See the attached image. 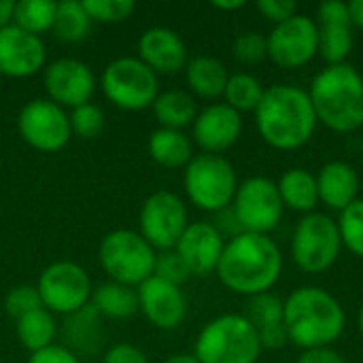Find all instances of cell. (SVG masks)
<instances>
[{"label": "cell", "mask_w": 363, "mask_h": 363, "mask_svg": "<svg viewBox=\"0 0 363 363\" xmlns=\"http://www.w3.org/2000/svg\"><path fill=\"white\" fill-rule=\"evenodd\" d=\"M215 272L225 289L253 298L268 294L279 283L283 274V253L270 236L242 232L225 240Z\"/></svg>", "instance_id": "6da1fadb"}, {"label": "cell", "mask_w": 363, "mask_h": 363, "mask_svg": "<svg viewBox=\"0 0 363 363\" xmlns=\"http://www.w3.org/2000/svg\"><path fill=\"white\" fill-rule=\"evenodd\" d=\"M317 123L308 91L287 83L266 87L255 108V128L262 140L279 151L302 149L315 136Z\"/></svg>", "instance_id": "7a4b0ae2"}, {"label": "cell", "mask_w": 363, "mask_h": 363, "mask_svg": "<svg viewBox=\"0 0 363 363\" xmlns=\"http://www.w3.org/2000/svg\"><path fill=\"white\" fill-rule=\"evenodd\" d=\"M287 338L302 351L332 347L345 332L342 304L321 287H300L283 300Z\"/></svg>", "instance_id": "3957f363"}, {"label": "cell", "mask_w": 363, "mask_h": 363, "mask_svg": "<svg viewBox=\"0 0 363 363\" xmlns=\"http://www.w3.org/2000/svg\"><path fill=\"white\" fill-rule=\"evenodd\" d=\"M317 121L338 134L363 128V74L347 64L325 66L308 87Z\"/></svg>", "instance_id": "277c9868"}, {"label": "cell", "mask_w": 363, "mask_h": 363, "mask_svg": "<svg viewBox=\"0 0 363 363\" xmlns=\"http://www.w3.org/2000/svg\"><path fill=\"white\" fill-rule=\"evenodd\" d=\"M262 353L259 336L245 315H219L208 321L194 345L200 363H255Z\"/></svg>", "instance_id": "5b68a950"}, {"label": "cell", "mask_w": 363, "mask_h": 363, "mask_svg": "<svg viewBox=\"0 0 363 363\" xmlns=\"http://www.w3.org/2000/svg\"><path fill=\"white\" fill-rule=\"evenodd\" d=\"M183 187L187 200L196 208L219 213L232 204L238 189V177L228 157L198 153L183 168Z\"/></svg>", "instance_id": "8992f818"}, {"label": "cell", "mask_w": 363, "mask_h": 363, "mask_svg": "<svg viewBox=\"0 0 363 363\" xmlns=\"http://www.w3.org/2000/svg\"><path fill=\"white\" fill-rule=\"evenodd\" d=\"M157 251L136 230H113L98 247V262L115 283L138 287L153 277Z\"/></svg>", "instance_id": "52a82bcc"}, {"label": "cell", "mask_w": 363, "mask_h": 363, "mask_svg": "<svg viewBox=\"0 0 363 363\" xmlns=\"http://www.w3.org/2000/svg\"><path fill=\"white\" fill-rule=\"evenodd\" d=\"M104 98L121 111H145L151 108L157 94V74L145 66L136 55H121L111 60L100 77Z\"/></svg>", "instance_id": "ba28073f"}, {"label": "cell", "mask_w": 363, "mask_h": 363, "mask_svg": "<svg viewBox=\"0 0 363 363\" xmlns=\"http://www.w3.org/2000/svg\"><path fill=\"white\" fill-rule=\"evenodd\" d=\"M340 251L342 238L336 219L315 211L298 221L291 238V257L302 272H328L338 262Z\"/></svg>", "instance_id": "9c48e42d"}, {"label": "cell", "mask_w": 363, "mask_h": 363, "mask_svg": "<svg viewBox=\"0 0 363 363\" xmlns=\"http://www.w3.org/2000/svg\"><path fill=\"white\" fill-rule=\"evenodd\" d=\"M43 308L53 315H72L89 304L91 300V279L83 266L77 262L60 259L49 264L36 283Z\"/></svg>", "instance_id": "30bf717a"}, {"label": "cell", "mask_w": 363, "mask_h": 363, "mask_svg": "<svg viewBox=\"0 0 363 363\" xmlns=\"http://www.w3.org/2000/svg\"><path fill=\"white\" fill-rule=\"evenodd\" d=\"M230 206L242 232L264 236H270V232L277 230L285 213L279 187L268 177H249L238 183L236 196Z\"/></svg>", "instance_id": "8fae6325"}, {"label": "cell", "mask_w": 363, "mask_h": 363, "mask_svg": "<svg viewBox=\"0 0 363 363\" xmlns=\"http://www.w3.org/2000/svg\"><path fill=\"white\" fill-rule=\"evenodd\" d=\"M189 225L185 200L174 191H153L140 206L138 234L160 253L172 251Z\"/></svg>", "instance_id": "7c38bea8"}, {"label": "cell", "mask_w": 363, "mask_h": 363, "mask_svg": "<svg viewBox=\"0 0 363 363\" xmlns=\"http://www.w3.org/2000/svg\"><path fill=\"white\" fill-rule=\"evenodd\" d=\"M17 132L28 147L40 153H55L72 138L68 111L49 98H34L21 106Z\"/></svg>", "instance_id": "4fadbf2b"}, {"label": "cell", "mask_w": 363, "mask_h": 363, "mask_svg": "<svg viewBox=\"0 0 363 363\" xmlns=\"http://www.w3.org/2000/svg\"><path fill=\"white\" fill-rule=\"evenodd\" d=\"M268 38V57L287 70L304 68L319 53V28L308 15L296 13L272 28Z\"/></svg>", "instance_id": "5bb4252c"}, {"label": "cell", "mask_w": 363, "mask_h": 363, "mask_svg": "<svg viewBox=\"0 0 363 363\" xmlns=\"http://www.w3.org/2000/svg\"><path fill=\"white\" fill-rule=\"evenodd\" d=\"M43 85L47 98L62 108H77L91 102L96 91V74L89 64L77 57H57L43 70Z\"/></svg>", "instance_id": "9a60e30c"}, {"label": "cell", "mask_w": 363, "mask_h": 363, "mask_svg": "<svg viewBox=\"0 0 363 363\" xmlns=\"http://www.w3.org/2000/svg\"><path fill=\"white\" fill-rule=\"evenodd\" d=\"M242 134V115L225 102H213L198 111L191 123V140L202 153L221 155L232 149Z\"/></svg>", "instance_id": "2e32d148"}, {"label": "cell", "mask_w": 363, "mask_h": 363, "mask_svg": "<svg viewBox=\"0 0 363 363\" xmlns=\"http://www.w3.org/2000/svg\"><path fill=\"white\" fill-rule=\"evenodd\" d=\"M138 313L157 330H177L187 317V298L179 285L162 281L157 277L147 279L136 287Z\"/></svg>", "instance_id": "e0dca14e"}, {"label": "cell", "mask_w": 363, "mask_h": 363, "mask_svg": "<svg viewBox=\"0 0 363 363\" xmlns=\"http://www.w3.org/2000/svg\"><path fill=\"white\" fill-rule=\"evenodd\" d=\"M47 66V47L40 36H34L17 26L0 30V74L9 79H28Z\"/></svg>", "instance_id": "ac0fdd59"}, {"label": "cell", "mask_w": 363, "mask_h": 363, "mask_svg": "<svg viewBox=\"0 0 363 363\" xmlns=\"http://www.w3.org/2000/svg\"><path fill=\"white\" fill-rule=\"evenodd\" d=\"M319 28V55L328 66L347 64L353 51V26L349 6L342 0H325L317 9Z\"/></svg>", "instance_id": "d6986e66"}, {"label": "cell", "mask_w": 363, "mask_h": 363, "mask_svg": "<svg viewBox=\"0 0 363 363\" xmlns=\"http://www.w3.org/2000/svg\"><path fill=\"white\" fill-rule=\"evenodd\" d=\"M223 247L225 238L213 225V221H194L179 238L174 251L187 266L189 274L206 277L217 270Z\"/></svg>", "instance_id": "ffe728a7"}, {"label": "cell", "mask_w": 363, "mask_h": 363, "mask_svg": "<svg viewBox=\"0 0 363 363\" xmlns=\"http://www.w3.org/2000/svg\"><path fill=\"white\" fill-rule=\"evenodd\" d=\"M136 57L155 74H177L189 62L183 36L166 26H153L140 34Z\"/></svg>", "instance_id": "44dd1931"}, {"label": "cell", "mask_w": 363, "mask_h": 363, "mask_svg": "<svg viewBox=\"0 0 363 363\" xmlns=\"http://www.w3.org/2000/svg\"><path fill=\"white\" fill-rule=\"evenodd\" d=\"M60 336L64 340V347L72 351L79 359L100 355L106 342L104 319L91 304H87L81 311L64 317Z\"/></svg>", "instance_id": "7402d4cb"}, {"label": "cell", "mask_w": 363, "mask_h": 363, "mask_svg": "<svg viewBox=\"0 0 363 363\" xmlns=\"http://www.w3.org/2000/svg\"><path fill=\"white\" fill-rule=\"evenodd\" d=\"M319 202L332 211L342 213L355 200H359V177L357 170L342 160H334L321 166L317 172Z\"/></svg>", "instance_id": "603a6c76"}, {"label": "cell", "mask_w": 363, "mask_h": 363, "mask_svg": "<svg viewBox=\"0 0 363 363\" xmlns=\"http://www.w3.org/2000/svg\"><path fill=\"white\" fill-rule=\"evenodd\" d=\"M245 317L255 328L262 349L277 351L289 342L287 330L283 323V300L277 298L274 294L268 291V294L249 298Z\"/></svg>", "instance_id": "cb8c5ba5"}, {"label": "cell", "mask_w": 363, "mask_h": 363, "mask_svg": "<svg viewBox=\"0 0 363 363\" xmlns=\"http://www.w3.org/2000/svg\"><path fill=\"white\" fill-rule=\"evenodd\" d=\"M230 72L225 64L213 55H196L189 57L185 66V81L189 94L202 100H217L223 96Z\"/></svg>", "instance_id": "d4e9b609"}, {"label": "cell", "mask_w": 363, "mask_h": 363, "mask_svg": "<svg viewBox=\"0 0 363 363\" xmlns=\"http://www.w3.org/2000/svg\"><path fill=\"white\" fill-rule=\"evenodd\" d=\"M147 151L157 166L179 170L194 160V140L183 130L157 128L149 134Z\"/></svg>", "instance_id": "484cf974"}, {"label": "cell", "mask_w": 363, "mask_h": 363, "mask_svg": "<svg viewBox=\"0 0 363 363\" xmlns=\"http://www.w3.org/2000/svg\"><path fill=\"white\" fill-rule=\"evenodd\" d=\"M283 206L296 213H315L319 204L317 177L306 168H289L277 183Z\"/></svg>", "instance_id": "4316f807"}, {"label": "cell", "mask_w": 363, "mask_h": 363, "mask_svg": "<svg viewBox=\"0 0 363 363\" xmlns=\"http://www.w3.org/2000/svg\"><path fill=\"white\" fill-rule=\"evenodd\" d=\"M89 304L102 315V319L123 321L138 313V294L136 287L106 281L94 287Z\"/></svg>", "instance_id": "83f0119b"}, {"label": "cell", "mask_w": 363, "mask_h": 363, "mask_svg": "<svg viewBox=\"0 0 363 363\" xmlns=\"http://www.w3.org/2000/svg\"><path fill=\"white\" fill-rule=\"evenodd\" d=\"M151 111L160 128L185 132V128L191 125L198 115V104L196 98L185 89H166L157 94Z\"/></svg>", "instance_id": "f1b7e54d"}, {"label": "cell", "mask_w": 363, "mask_h": 363, "mask_svg": "<svg viewBox=\"0 0 363 363\" xmlns=\"http://www.w3.org/2000/svg\"><path fill=\"white\" fill-rule=\"evenodd\" d=\"M15 334H17L19 345L32 355L55 345L60 325L53 313H49L47 308H36L15 321Z\"/></svg>", "instance_id": "f546056e"}, {"label": "cell", "mask_w": 363, "mask_h": 363, "mask_svg": "<svg viewBox=\"0 0 363 363\" xmlns=\"http://www.w3.org/2000/svg\"><path fill=\"white\" fill-rule=\"evenodd\" d=\"M91 19L81 0H62L55 6V21L51 32L62 43H81L89 36Z\"/></svg>", "instance_id": "4dcf8cb0"}, {"label": "cell", "mask_w": 363, "mask_h": 363, "mask_svg": "<svg viewBox=\"0 0 363 363\" xmlns=\"http://www.w3.org/2000/svg\"><path fill=\"white\" fill-rule=\"evenodd\" d=\"M266 87L262 85V81L249 72H236L230 74L225 91H223V100L228 106H232L234 111L242 113H255V108L259 106L262 98H264Z\"/></svg>", "instance_id": "1f68e13d"}, {"label": "cell", "mask_w": 363, "mask_h": 363, "mask_svg": "<svg viewBox=\"0 0 363 363\" xmlns=\"http://www.w3.org/2000/svg\"><path fill=\"white\" fill-rule=\"evenodd\" d=\"M55 6L53 0H19L15 2L13 11V26L34 34L43 36L45 32H51L55 21Z\"/></svg>", "instance_id": "d6a6232c"}, {"label": "cell", "mask_w": 363, "mask_h": 363, "mask_svg": "<svg viewBox=\"0 0 363 363\" xmlns=\"http://www.w3.org/2000/svg\"><path fill=\"white\" fill-rule=\"evenodd\" d=\"M338 230L342 247H347L355 257L363 259V198L355 200L349 208L340 213Z\"/></svg>", "instance_id": "836d02e7"}, {"label": "cell", "mask_w": 363, "mask_h": 363, "mask_svg": "<svg viewBox=\"0 0 363 363\" xmlns=\"http://www.w3.org/2000/svg\"><path fill=\"white\" fill-rule=\"evenodd\" d=\"M68 119H70L72 136H79L85 140L100 136V132L104 130V113L94 102H85V104L72 108L68 113Z\"/></svg>", "instance_id": "e575fe53"}, {"label": "cell", "mask_w": 363, "mask_h": 363, "mask_svg": "<svg viewBox=\"0 0 363 363\" xmlns=\"http://www.w3.org/2000/svg\"><path fill=\"white\" fill-rule=\"evenodd\" d=\"M91 23H119L128 19L136 4L132 0H81Z\"/></svg>", "instance_id": "d590c367"}, {"label": "cell", "mask_w": 363, "mask_h": 363, "mask_svg": "<svg viewBox=\"0 0 363 363\" xmlns=\"http://www.w3.org/2000/svg\"><path fill=\"white\" fill-rule=\"evenodd\" d=\"M36 308H43L36 285H15L4 296V311L15 321L21 319L23 315L36 311Z\"/></svg>", "instance_id": "8d00e7d4"}, {"label": "cell", "mask_w": 363, "mask_h": 363, "mask_svg": "<svg viewBox=\"0 0 363 363\" xmlns=\"http://www.w3.org/2000/svg\"><path fill=\"white\" fill-rule=\"evenodd\" d=\"M232 51L240 64H259L268 57V38L259 32H242L236 36Z\"/></svg>", "instance_id": "74e56055"}, {"label": "cell", "mask_w": 363, "mask_h": 363, "mask_svg": "<svg viewBox=\"0 0 363 363\" xmlns=\"http://www.w3.org/2000/svg\"><path fill=\"white\" fill-rule=\"evenodd\" d=\"M153 277H157V279H162V281H168V283L181 287L191 274H189L187 266L183 264V259L179 257V253L172 249V251H160V253H157Z\"/></svg>", "instance_id": "f35d334b"}, {"label": "cell", "mask_w": 363, "mask_h": 363, "mask_svg": "<svg viewBox=\"0 0 363 363\" xmlns=\"http://www.w3.org/2000/svg\"><path fill=\"white\" fill-rule=\"evenodd\" d=\"M257 11L268 21L279 26L298 13V4L294 0H257Z\"/></svg>", "instance_id": "ab89813d"}, {"label": "cell", "mask_w": 363, "mask_h": 363, "mask_svg": "<svg viewBox=\"0 0 363 363\" xmlns=\"http://www.w3.org/2000/svg\"><path fill=\"white\" fill-rule=\"evenodd\" d=\"M100 363H149V359L143 353V349H138L136 345L117 342V345H111L102 353V362Z\"/></svg>", "instance_id": "60d3db41"}, {"label": "cell", "mask_w": 363, "mask_h": 363, "mask_svg": "<svg viewBox=\"0 0 363 363\" xmlns=\"http://www.w3.org/2000/svg\"><path fill=\"white\" fill-rule=\"evenodd\" d=\"M28 363H81V359L64 345H51L38 353H32Z\"/></svg>", "instance_id": "b9f144b4"}, {"label": "cell", "mask_w": 363, "mask_h": 363, "mask_svg": "<svg viewBox=\"0 0 363 363\" xmlns=\"http://www.w3.org/2000/svg\"><path fill=\"white\" fill-rule=\"evenodd\" d=\"M215 215H217V221H213V225L221 232L223 238H225V236L234 238V236L242 234V228H240V223H238V219H236L232 206H228V208H223V211H219V213H215Z\"/></svg>", "instance_id": "7bdbcfd3"}, {"label": "cell", "mask_w": 363, "mask_h": 363, "mask_svg": "<svg viewBox=\"0 0 363 363\" xmlns=\"http://www.w3.org/2000/svg\"><path fill=\"white\" fill-rule=\"evenodd\" d=\"M296 363H347V359L338 351H334L332 347H325V349L304 351Z\"/></svg>", "instance_id": "ee69618b"}, {"label": "cell", "mask_w": 363, "mask_h": 363, "mask_svg": "<svg viewBox=\"0 0 363 363\" xmlns=\"http://www.w3.org/2000/svg\"><path fill=\"white\" fill-rule=\"evenodd\" d=\"M349 6V17H351V26L363 30V0H353L347 2Z\"/></svg>", "instance_id": "f6af8a7d"}, {"label": "cell", "mask_w": 363, "mask_h": 363, "mask_svg": "<svg viewBox=\"0 0 363 363\" xmlns=\"http://www.w3.org/2000/svg\"><path fill=\"white\" fill-rule=\"evenodd\" d=\"M13 11H15L13 0H0V30L13 23Z\"/></svg>", "instance_id": "bcb514c9"}, {"label": "cell", "mask_w": 363, "mask_h": 363, "mask_svg": "<svg viewBox=\"0 0 363 363\" xmlns=\"http://www.w3.org/2000/svg\"><path fill=\"white\" fill-rule=\"evenodd\" d=\"M245 4H247L245 0H215V2H213L215 9H219V11H230V13L242 9Z\"/></svg>", "instance_id": "7dc6e473"}, {"label": "cell", "mask_w": 363, "mask_h": 363, "mask_svg": "<svg viewBox=\"0 0 363 363\" xmlns=\"http://www.w3.org/2000/svg\"><path fill=\"white\" fill-rule=\"evenodd\" d=\"M162 363H200L194 353H174L170 357H166Z\"/></svg>", "instance_id": "c3c4849f"}, {"label": "cell", "mask_w": 363, "mask_h": 363, "mask_svg": "<svg viewBox=\"0 0 363 363\" xmlns=\"http://www.w3.org/2000/svg\"><path fill=\"white\" fill-rule=\"evenodd\" d=\"M357 328H359V334L363 336V304L362 308H359V313H357Z\"/></svg>", "instance_id": "681fc988"}, {"label": "cell", "mask_w": 363, "mask_h": 363, "mask_svg": "<svg viewBox=\"0 0 363 363\" xmlns=\"http://www.w3.org/2000/svg\"><path fill=\"white\" fill-rule=\"evenodd\" d=\"M0 79H2V74H0Z\"/></svg>", "instance_id": "f907efd6"}]
</instances>
